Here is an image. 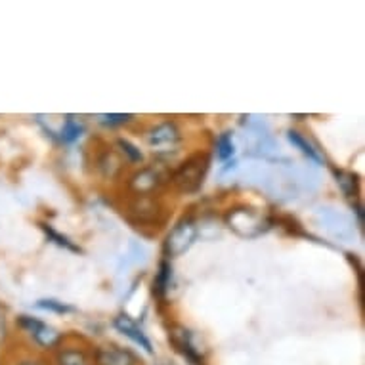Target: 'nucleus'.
Wrapping results in <instances>:
<instances>
[{
  "label": "nucleus",
  "instance_id": "nucleus-1",
  "mask_svg": "<svg viewBox=\"0 0 365 365\" xmlns=\"http://www.w3.org/2000/svg\"><path fill=\"white\" fill-rule=\"evenodd\" d=\"M205 173H207V159L201 155L192 157L178 168V173L174 176V184L182 192H195L203 184Z\"/></svg>",
  "mask_w": 365,
  "mask_h": 365
},
{
  "label": "nucleus",
  "instance_id": "nucleus-2",
  "mask_svg": "<svg viewBox=\"0 0 365 365\" xmlns=\"http://www.w3.org/2000/svg\"><path fill=\"white\" fill-rule=\"evenodd\" d=\"M197 237V226L192 220H182L167 237V252L170 257H180L193 245Z\"/></svg>",
  "mask_w": 365,
  "mask_h": 365
},
{
  "label": "nucleus",
  "instance_id": "nucleus-3",
  "mask_svg": "<svg viewBox=\"0 0 365 365\" xmlns=\"http://www.w3.org/2000/svg\"><path fill=\"white\" fill-rule=\"evenodd\" d=\"M18 324L33 336V341H35L38 346L52 348L56 342L60 341L58 331H56L54 327H50V325L44 324V322H41V319H36V317L19 316Z\"/></svg>",
  "mask_w": 365,
  "mask_h": 365
},
{
  "label": "nucleus",
  "instance_id": "nucleus-4",
  "mask_svg": "<svg viewBox=\"0 0 365 365\" xmlns=\"http://www.w3.org/2000/svg\"><path fill=\"white\" fill-rule=\"evenodd\" d=\"M227 220H230V227H234L235 232H237L241 226L245 227V230L241 232V235H247V237H255V235L262 234L264 230L268 227L262 216L257 215V212H252V210L249 209L234 210Z\"/></svg>",
  "mask_w": 365,
  "mask_h": 365
},
{
  "label": "nucleus",
  "instance_id": "nucleus-5",
  "mask_svg": "<svg viewBox=\"0 0 365 365\" xmlns=\"http://www.w3.org/2000/svg\"><path fill=\"white\" fill-rule=\"evenodd\" d=\"M145 138H148V144H150L151 150L170 151L180 142V134L174 123H163V125L151 128Z\"/></svg>",
  "mask_w": 365,
  "mask_h": 365
},
{
  "label": "nucleus",
  "instance_id": "nucleus-6",
  "mask_svg": "<svg viewBox=\"0 0 365 365\" xmlns=\"http://www.w3.org/2000/svg\"><path fill=\"white\" fill-rule=\"evenodd\" d=\"M159 184H161V176L153 168H142L130 178V190L140 197L150 195Z\"/></svg>",
  "mask_w": 365,
  "mask_h": 365
},
{
  "label": "nucleus",
  "instance_id": "nucleus-7",
  "mask_svg": "<svg viewBox=\"0 0 365 365\" xmlns=\"http://www.w3.org/2000/svg\"><path fill=\"white\" fill-rule=\"evenodd\" d=\"M115 327H117V329H119L123 335L128 336L130 341H134L136 344H140V346L144 348L148 354L153 352L151 342L148 341V336L144 335V331L140 329L138 325L134 324L132 319H128V317H117V319H115Z\"/></svg>",
  "mask_w": 365,
  "mask_h": 365
},
{
  "label": "nucleus",
  "instance_id": "nucleus-8",
  "mask_svg": "<svg viewBox=\"0 0 365 365\" xmlns=\"http://www.w3.org/2000/svg\"><path fill=\"white\" fill-rule=\"evenodd\" d=\"M98 364L100 365H132L134 358L130 352L115 346H106L98 350Z\"/></svg>",
  "mask_w": 365,
  "mask_h": 365
},
{
  "label": "nucleus",
  "instance_id": "nucleus-9",
  "mask_svg": "<svg viewBox=\"0 0 365 365\" xmlns=\"http://www.w3.org/2000/svg\"><path fill=\"white\" fill-rule=\"evenodd\" d=\"M58 365H90L86 354L81 350H61L58 356Z\"/></svg>",
  "mask_w": 365,
  "mask_h": 365
},
{
  "label": "nucleus",
  "instance_id": "nucleus-10",
  "mask_svg": "<svg viewBox=\"0 0 365 365\" xmlns=\"http://www.w3.org/2000/svg\"><path fill=\"white\" fill-rule=\"evenodd\" d=\"M289 140H291V142H293V144L297 145V148H300V151H302L304 155H308V157H310V159H314V161H316V163L322 161V157L317 155V151L314 150V148H312L310 142H306L302 134H299V132H297V130H291V132H289Z\"/></svg>",
  "mask_w": 365,
  "mask_h": 365
},
{
  "label": "nucleus",
  "instance_id": "nucleus-11",
  "mask_svg": "<svg viewBox=\"0 0 365 365\" xmlns=\"http://www.w3.org/2000/svg\"><path fill=\"white\" fill-rule=\"evenodd\" d=\"M83 134V125L78 123V120L67 119L66 126H63V130H61V138L66 140V142H75Z\"/></svg>",
  "mask_w": 365,
  "mask_h": 365
},
{
  "label": "nucleus",
  "instance_id": "nucleus-12",
  "mask_svg": "<svg viewBox=\"0 0 365 365\" xmlns=\"http://www.w3.org/2000/svg\"><path fill=\"white\" fill-rule=\"evenodd\" d=\"M216 153H218L222 161H226L227 157L234 155V144H232L230 134H222L220 138H218V142H216Z\"/></svg>",
  "mask_w": 365,
  "mask_h": 365
},
{
  "label": "nucleus",
  "instance_id": "nucleus-13",
  "mask_svg": "<svg viewBox=\"0 0 365 365\" xmlns=\"http://www.w3.org/2000/svg\"><path fill=\"white\" fill-rule=\"evenodd\" d=\"M36 306H38V308H44V310L60 312V314L73 312L71 306H66L63 302H58V300H38V302H36Z\"/></svg>",
  "mask_w": 365,
  "mask_h": 365
},
{
  "label": "nucleus",
  "instance_id": "nucleus-14",
  "mask_svg": "<svg viewBox=\"0 0 365 365\" xmlns=\"http://www.w3.org/2000/svg\"><path fill=\"white\" fill-rule=\"evenodd\" d=\"M119 145L123 148V153H126L130 161L140 163L142 159H144V157H142V153H140L138 148H136V145H132L128 140H119Z\"/></svg>",
  "mask_w": 365,
  "mask_h": 365
},
{
  "label": "nucleus",
  "instance_id": "nucleus-15",
  "mask_svg": "<svg viewBox=\"0 0 365 365\" xmlns=\"http://www.w3.org/2000/svg\"><path fill=\"white\" fill-rule=\"evenodd\" d=\"M168 272H170V269L167 268V264H161V269H159V276H157L155 282L157 291L161 294H165V291H167L168 287Z\"/></svg>",
  "mask_w": 365,
  "mask_h": 365
},
{
  "label": "nucleus",
  "instance_id": "nucleus-16",
  "mask_svg": "<svg viewBox=\"0 0 365 365\" xmlns=\"http://www.w3.org/2000/svg\"><path fill=\"white\" fill-rule=\"evenodd\" d=\"M46 234L50 235V237H52V240H56V243H58V245H61V247H66V249H69V251H75V252H78V249L75 245H71V243H69V241L66 240V237H61L60 234H56L54 230H50V227H46Z\"/></svg>",
  "mask_w": 365,
  "mask_h": 365
},
{
  "label": "nucleus",
  "instance_id": "nucleus-17",
  "mask_svg": "<svg viewBox=\"0 0 365 365\" xmlns=\"http://www.w3.org/2000/svg\"><path fill=\"white\" fill-rule=\"evenodd\" d=\"M128 119H130V115H102L100 117V120L106 125H123Z\"/></svg>",
  "mask_w": 365,
  "mask_h": 365
},
{
  "label": "nucleus",
  "instance_id": "nucleus-18",
  "mask_svg": "<svg viewBox=\"0 0 365 365\" xmlns=\"http://www.w3.org/2000/svg\"><path fill=\"white\" fill-rule=\"evenodd\" d=\"M4 336V319L0 317V339Z\"/></svg>",
  "mask_w": 365,
  "mask_h": 365
},
{
  "label": "nucleus",
  "instance_id": "nucleus-19",
  "mask_svg": "<svg viewBox=\"0 0 365 365\" xmlns=\"http://www.w3.org/2000/svg\"><path fill=\"white\" fill-rule=\"evenodd\" d=\"M18 365H38V364H36V361H21V364Z\"/></svg>",
  "mask_w": 365,
  "mask_h": 365
}]
</instances>
